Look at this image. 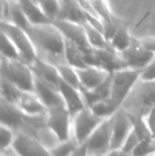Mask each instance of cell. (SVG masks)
Listing matches in <instances>:
<instances>
[{"instance_id":"cell-15","label":"cell","mask_w":155,"mask_h":156,"mask_svg":"<svg viewBox=\"0 0 155 156\" xmlns=\"http://www.w3.org/2000/svg\"><path fill=\"white\" fill-rule=\"evenodd\" d=\"M34 93L43 102V104L47 107V109L60 105H65L62 94L58 87L47 84L37 78H35V83H34Z\"/></svg>"},{"instance_id":"cell-20","label":"cell","mask_w":155,"mask_h":156,"mask_svg":"<svg viewBox=\"0 0 155 156\" xmlns=\"http://www.w3.org/2000/svg\"><path fill=\"white\" fill-rule=\"evenodd\" d=\"M16 1L18 2L19 6L31 25H44L51 23L43 12L38 2L34 0H16Z\"/></svg>"},{"instance_id":"cell-1","label":"cell","mask_w":155,"mask_h":156,"mask_svg":"<svg viewBox=\"0 0 155 156\" xmlns=\"http://www.w3.org/2000/svg\"><path fill=\"white\" fill-rule=\"evenodd\" d=\"M27 32L35 45L38 53L41 52L44 54L43 58L54 65L66 63L64 58L65 37L54 23L32 25Z\"/></svg>"},{"instance_id":"cell-30","label":"cell","mask_w":155,"mask_h":156,"mask_svg":"<svg viewBox=\"0 0 155 156\" xmlns=\"http://www.w3.org/2000/svg\"><path fill=\"white\" fill-rule=\"evenodd\" d=\"M155 153V138L148 137L140 139L132 152V156H147Z\"/></svg>"},{"instance_id":"cell-12","label":"cell","mask_w":155,"mask_h":156,"mask_svg":"<svg viewBox=\"0 0 155 156\" xmlns=\"http://www.w3.org/2000/svg\"><path fill=\"white\" fill-rule=\"evenodd\" d=\"M52 23H54L58 28V30L61 31L66 41L76 44L84 52L88 51L90 49H95L89 45L83 25L68 20H63V19H56Z\"/></svg>"},{"instance_id":"cell-37","label":"cell","mask_w":155,"mask_h":156,"mask_svg":"<svg viewBox=\"0 0 155 156\" xmlns=\"http://www.w3.org/2000/svg\"><path fill=\"white\" fill-rule=\"evenodd\" d=\"M87 155H88V151H87V148L84 144L79 146V148L77 149V151L73 153L72 156H87Z\"/></svg>"},{"instance_id":"cell-24","label":"cell","mask_w":155,"mask_h":156,"mask_svg":"<svg viewBox=\"0 0 155 156\" xmlns=\"http://www.w3.org/2000/svg\"><path fill=\"white\" fill-rule=\"evenodd\" d=\"M90 9L93 14L101 20L102 25L104 23H116L118 20L113 16L110 8L105 0H88Z\"/></svg>"},{"instance_id":"cell-11","label":"cell","mask_w":155,"mask_h":156,"mask_svg":"<svg viewBox=\"0 0 155 156\" xmlns=\"http://www.w3.org/2000/svg\"><path fill=\"white\" fill-rule=\"evenodd\" d=\"M120 55H121L126 68L137 70H141L155 58L153 52L143 48L138 39L135 38L133 39L130 47L120 52Z\"/></svg>"},{"instance_id":"cell-28","label":"cell","mask_w":155,"mask_h":156,"mask_svg":"<svg viewBox=\"0 0 155 156\" xmlns=\"http://www.w3.org/2000/svg\"><path fill=\"white\" fill-rule=\"evenodd\" d=\"M1 58L6 60H21L20 54L12 41L1 32Z\"/></svg>"},{"instance_id":"cell-38","label":"cell","mask_w":155,"mask_h":156,"mask_svg":"<svg viewBox=\"0 0 155 156\" xmlns=\"http://www.w3.org/2000/svg\"><path fill=\"white\" fill-rule=\"evenodd\" d=\"M87 156H106V154H103V153H88Z\"/></svg>"},{"instance_id":"cell-19","label":"cell","mask_w":155,"mask_h":156,"mask_svg":"<svg viewBox=\"0 0 155 156\" xmlns=\"http://www.w3.org/2000/svg\"><path fill=\"white\" fill-rule=\"evenodd\" d=\"M97 50L98 61L99 66L110 73L117 70L126 68L124 65V62L122 60L120 52L116 51L114 49H96Z\"/></svg>"},{"instance_id":"cell-13","label":"cell","mask_w":155,"mask_h":156,"mask_svg":"<svg viewBox=\"0 0 155 156\" xmlns=\"http://www.w3.org/2000/svg\"><path fill=\"white\" fill-rule=\"evenodd\" d=\"M32 70L34 72L35 78L39 79L43 82L50 84L54 87H58L60 84L61 76L58 73V70L54 64H52L49 61L45 60L43 58H36L32 64H30Z\"/></svg>"},{"instance_id":"cell-14","label":"cell","mask_w":155,"mask_h":156,"mask_svg":"<svg viewBox=\"0 0 155 156\" xmlns=\"http://www.w3.org/2000/svg\"><path fill=\"white\" fill-rule=\"evenodd\" d=\"M77 71L80 79L81 88L86 89H93L98 87L111 74L105 69L97 66H86L83 68H78Z\"/></svg>"},{"instance_id":"cell-34","label":"cell","mask_w":155,"mask_h":156,"mask_svg":"<svg viewBox=\"0 0 155 156\" xmlns=\"http://www.w3.org/2000/svg\"><path fill=\"white\" fill-rule=\"evenodd\" d=\"M139 141H140V138H139L138 134L135 132V129H133V131L130 133V135L126 137L125 141L123 142L121 149H123L124 151H126V152H129L130 154H132L133 150H134L135 147L138 144Z\"/></svg>"},{"instance_id":"cell-6","label":"cell","mask_w":155,"mask_h":156,"mask_svg":"<svg viewBox=\"0 0 155 156\" xmlns=\"http://www.w3.org/2000/svg\"><path fill=\"white\" fill-rule=\"evenodd\" d=\"M46 125L58 141H64L72 137V115L65 105L47 109Z\"/></svg>"},{"instance_id":"cell-17","label":"cell","mask_w":155,"mask_h":156,"mask_svg":"<svg viewBox=\"0 0 155 156\" xmlns=\"http://www.w3.org/2000/svg\"><path fill=\"white\" fill-rule=\"evenodd\" d=\"M58 19L72 21L80 25H84L88 21L87 11L79 0H61V12Z\"/></svg>"},{"instance_id":"cell-23","label":"cell","mask_w":155,"mask_h":156,"mask_svg":"<svg viewBox=\"0 0 155 156\" xmlns=\"http://www.w3.org/2000/svg\"><path fill=\"white\" fill-rule=\"evenodd\" d=\"M133 39L134 38L131 36L128 28L123 25H119L113 36L111 37L110 44L113 49H115L118 52H122L126 48L130 47Z\"/></svg>"},{"instance_id":"cell-27","label":"cell","mask_w":155,"mask_h":156,"mask_svg":"<svg viewBox=\"0 0 155 156\" xmlns=\"http://www.w3.org/2000/svg\"><path fill=\"white\" fill-rule=\"evenodd\" d=\"M80 144L73 137L64 141H58L50 149L51 156H72Z\"/></svg>"},{"instance_id":"cell-29","label":"cell","mask_w":155,"mask_h":156,"mask_svg":"<svg viewBox=\"0 0 155 156\" xmlns=\"http://www.w3.org/2000/svg\"><path fill=\"white\" fill-rule=\"evenodd\" d=\"M39 4L43 12L51 23L58 18L61 12V0H41Z\"/></svg>"},{"instance_id":"cell-41","label":"cell","mask_w":155,"mask_h":156,"mask_svg":"<svg viewBox=\"0 0 155 156\" xmlns=\"http://www.w3.org/2000/svg\"><path fill=\"white\" fill-rule=\"evenodd\" d=\"M34 1H36V2H38V3H39V2H41V0H34Z\"/></svg>"},{"instance_id":"cell-9","label":"cell","mask_w":155,"mask_h":156,"mask_svg":"<svg viewBox=\"0 0 155 156\" xmlns=\"http://www.w3.org/2000/svg\"><path fill=\"white\" fill-rule=\"evenodd\" d=\"M113 129L112 119L105 118L93 132L85 142L88 153H103L106 154L112 149Z\"/></svg>"},{"instance_id":"cell-40","label":"cell","mask_w":155,"mask_h":156,"mask_svg":"<svg viewBox=\"0 0 155 156\" xmlns=\"http://www.w3.org/2000/svg\"><path fill=\"white\" fill-rule=\"evenodd\" d=\"M147 156H155V153H153V154H150V155H147Z\"/></svg>"},{"instance_id":"cell-16","label":"cell","mask_w":155,"mask_h":156,"mask_svg":"<svg viewBox=\"0 0 155 156\" xmlns=\"http://www.w3.org/2000/svg\"><path fill=\"white\" fill-rule=\"evenodd\" d=\"M58 90L62 94L65 106L67 107V109L70 112L72 116L76 115L78 112H80L84 107H86L82 93L77 87L71 86L68 83L61 80L60 84H58Z\"/></svg>"},{"instance_id":"cell-33","label":"cell","mask_w":155,"mask_h":156,"mask_svg":"<svg viewBox=\"0 0 155 156\" xmlns=\"http://www.w3.org/2000/svg\"><path fill=\"white\" fill-rule=\"evenodd\" d=\"M139 80L146 82H155V58L140 70Z\"/></svg>"},{"instance_id":"cell-2","label":"cell","mask_w":155,"mask_h":156,"mask_svg":"<svg viewBox=\"0 0 155 156\" xmlns=\"http://www.w3.org/2000/svg\"><path fill=\"white\" fill-rule=\"evenodd\" d=\"M155 106V82L138 80L131 93L126 97L121 107L132 118L147 119Z\"/></svg>"},{"instance_id":"cell-5","label":"cell","mask_w":155,"mask_h":156,"mask_svg":"<svg viewBox=\"0 0 155 156\" xmlns=\"http://www.w3.org/2000/svg\"><path fill=\"white\" fill-rule=\"evenodd\" d=\"M0 29L2 33H4L14 43L23 61L30 65L38 58V52L35 45L25 29L6 20H1Z\"/></svg>"},{"instance_id":"cell-22","label":"cell","mask_w":155,"mask_h":156,"mask_svg":"<svg viewBox=\"0 0 155 156\" xmlns=\"http://www.w3.org/2000/svg\"><path fill=\"white\" fill-rule=\"evenodd\" d=\"M83 26H84L88 43L91 47L95 49H113L110 41H107L101 30L89 23H85Z\"/></svg>"},{"instance_id":"cell-36","label":"cell","mask_w":155,"mask_h":156,"mask_svg":"<svg viewBox=\"0 0 155 156\" xmlns=\"http://www.w3.org/2000/svg\"><path fill=\"white\" fill-rule=\"evenodd\" d=\"M106 156H132V154H130V153L124 151L121 148H116V149H111L106 153Z\"/></svg>"},{"instance_id":"cell-7","label":"cell","mask_w":155,"mask_h":156,"mask_svg":"<svg viewBox=\"0 0 155 156\" xmlns=\"http://www.w3.org/2000/svg\"><path fill=\"white\" fill-rule=\"evenodd\" d=\"M103 118L96 115L89 107H84L72 116V137L79 144H84Z\"/></svg>"},{"instance_id":"cell-10","label":"cell","mask_w":155,"mask_h":156,"mask_svg":"<svg viewBox=\"0 0 155 156\" xmlns=\"http://www.w3.org/2000/svg\"><path fill=\"white\" fill-rule=\"evenodd\" d=\"M111 119H112L113 129L112 149L121 148L126 137L134 129L133 118L122 107H120L111 116Z\"/></svg>"},{"instance_id":"cell-32","label":"cell","mask_w":155,"mask_h":156,"mask_svg":"<svg viewBox=\"0 0 155 156\" xmlns=\"http://www.w3.org/2000/svg\"><path fill=\"white\" fill-rule=\"evenodd\" d=\"M89 108L99 117L103 118H110L113 114L116 112V109L111 105V103L107 100H101L99 102H97L96 104H93V106H90Z\"/></svg>"},{"instance_id":"cell-18","label":"cell","mask_w":155,"mask_h":156,"mask_svg":"<svg viewBox=\"0 0 155 156\" xmlns=\"http://www.w3.org/2000/svg\"><path fill=\"white\" fill-rule=\"evenodd\" d=\"M15 105L21 112L30 116H41L47 113V107L43 104L34 91H23Z\"/></svg>"},{"instance_id":"cell-8","label":"cell","mask_w":155,"mask_h":156,"mask_svg":"<svg viewBox=\"0 0 155 156\" xmlns=\"http://www.w3.org/2000/svg\"><path fill=\"white\" fill-rule=\"evenodd\" d=\"M12 150L18 156H51L50 150L36 136L25 132H16Z\"/></svg>"},{"instance_id":"cell-21","label":"cell","mask_w":155,"mask_h":156,"mask_svg":"<svg viewBox=\"0 0 155 156\" xmlns=\"http://www.w3.org/2000/svg\"><path fill=\"white\" fill-rule=\"evenodd\" d=\"M64 58L67 64L75 68H83L86 67L87 64L85 61V53L80 47L76 44L71 43L65 39V52Z\"/></svg>"},{"instance_id":"cell-39","label":"cell","mask_w":155,"mask_h":156,"mask_svg":"<svg viewBox=\"0 0 155 156\" xmlns=\"http://www.w3.org/2000/svg\"><path fill=\"white\" fill-rule=\"evenodd\" d=\"M152 133H153V137L155 138V127H154L153 129H152Z\"/></svg>"},{"instance_id":"cell-26","label":"cell","mask_w":155,"mask_h":156,"mask_svg":"<svg viewBox=\"0 0 155 156\" xmlns=\"http://www.w3.org/2000/svg\"><path fill=\"white\" fill-rule=\"evenodd\" d=\"M55 66L58 70L61 80L68 83L71 86H75L79 89L81 88L80 79H79L78 71L75 67H72L67 63H58Z\"/></svg>"},{"instance_id":"cell-4","label":"cell","mask_w":155,"mask_h":156,"mask_svg":"<svg viewBox=\"0 0 155 156\" xmlns=\"http://www.w3.org/2000/svg\"><path fill=\"white\" fill-rule=\"evenodd\" d=\"M140 76V70L123 68L111 73V93L107 101L115 109L120 108Z\"/></svg>"},{"instance_id":"cell-25","label":"cell","mask_w":155,"mask_h":156,"mask_svg":"<svg viewBox=\"0 0 155 156\" xmlns=\"http://www.w3.org/2000/svg\"><path fill=\"white\" fill-rule=\"evenodd\" d=\"M0 89H1L0 90L1 91V99L12 103V104H16L21 94L25 91L3 78H0Z\"/></svg>"},{"instance_id":"cell-31","label":"cell","mask_w":155,"mask_h":156,"mask_svg":"<svg viewBox=\"0 0 155 156\" xmlns=\"http://www.w3.org/2000/svg\"><path fill=\"white\" fill-rule=\"evenodd\" d=\"M0 134H1V152L12 149L13 142L16 137V131L8 125L0 123Z\"/></svg>"},{"instance_id":"cell-35","label":"cell","mask_w":155,"mask_h":156,"mask_svg":"<svg viewBox=\"0 0 155 156\" xmlns=\"http://www.w3.org/2000/svg\"><path fill=\"white\" fill-rule=\"evenodd\" d=\"M138 41L143 48H146L147 50L153 52L155 54V37L148 36V37H143V38L138 39Z\"/></svg>"},{"instance_id":"cell-3","label":"cell","mask_w":155,"mask_h":156,"mask_svg":"<svg viewBox=\"0 0 155 156\" xmlns=\"http://www.w3.org/2000/svg\"><path fill=\"white\" fill-rule=\"evenodd\" d=\"M1 78L10 81L25 91H34L35 76L31 66L23 60H6L1 58L0 62Z\"/></svg>"}]
</instances>
